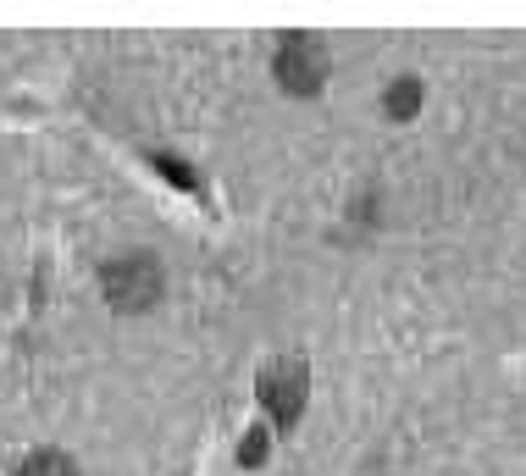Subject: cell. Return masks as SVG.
Wrapping results in <instances>:
<instances>
[{"label": "cell", "mask_w": 526, "mask_h": 476, "mask_svg": "<svg viewBox=\"0 0 526 476\" xmlns=\"http://www.w3.org/2000/svg\"><path fill=\"white\" fill-rule=\"evenodd\" d=\"M100 288L117 310H150L161 299V266L150 255H117L100 272Z\"/></svg>", "instance_id": "obj_1"}, {"label": "cell", "mask_w": 526, "mask_h": 476, "mask_svg": "<svg viewBox=\"0 0 526 476\" xmlns=\"http://www.w3.org/2000/svg\"><path fill=\"white\" fill-rule=\"evenodd\" d=\"M277 84L288 89V95H316V89L327 84V50L316 45V39H283V50H277L272 61Z\"/></svg>", "instance_id": "obj_2"}, {"label": "cell", "mask_w": 526, "mask_h": 476, "mask_svg": "<svg viewBox=\"0 0 526 476\" xmlns=\"http://www.w3.org/2000/svg\"><path fill=\"white\" fill-rule=\"evenodd\" d=\"M261 405L277 427H294L299 421V410H305V371H299L294 360L261 371Z\"/></svg>", "instance_id": "obj_3"}, {"label": "cell", "mask_w": 526, "mask_h": 476, "mask_svg": "<svg viewBox=\"0 0 526 476\" xmlns=\"http://www.w3.org/2000/svg\"><path fill=\"white\" fill-rule=\"evenodd\" d=\"M383 111L394 122L416 117V111H421V84H416V78H394V84H388V95H383Z\"/></svg>", "instance_id": "obj_4"}, {"label": "cell", "mask_w": 526, "mask_h": 476, "mask_svg": "<svg viewBox=\"0 0 526 476\" xmlns=\"http://www.w3.org/2000/svg\"><path fill=\"white\" fill-rule=\"evenodd\" d=\"M17 476H78V465H72L67 454H56V449H39V454H28L23 460V471Z\"/></svg>", "instance_id": "obj_5"}, {"label": "cell", "mask_w": 526, "mask_h": 476, "mask_svg": "<svg viewBox=\"0 0 526 476\" xmlns=\"http://www.w3.org/2000/svg\"><path fill=\"white\" fill-rule=\"evenodd\" d=\"M266 454H272V427H250V438H244L239 460H244V465H261Z\"/></svg>", "instance_id": "obj_6"}]
</instances>
